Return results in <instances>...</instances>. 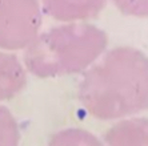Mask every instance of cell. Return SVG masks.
<instances>
[{
	"instance_id": "1",
	"label": "cell",
	"mask_w": 148,
	"mask_h": 146,
	"mask_svg": "<svg viewBox=\"0 0 148 146\" xmlns=\"http://www.w3.org/2000/svg\"><path fill=\"white\" fill-rule=\"evenodd\" d=\"M83 106L100 120H115L148 108V57L132 47L111 49L79 85Z\"/></svg>"
},
{
	"instance_id": "2",
	"label": "cell",
	"mask_w": 148,
	"mask_h": 146,
	"mask_svg": "<svg viewBox=\"0 0 148 146\" xmlns=\"http://www.w3.org/2000/svg\"><path fill=\"white\" fill-rule=\"evenodd\" d=\"M107 35L91 24H67L36 36L24 52L28 71L39 77L80 72L107 47Z\"/></svg>"
},
{
	"instance_id": "3",
	"label": "cell",
	"mask_w": 148,
	"mask_h": 146,
	"mask_svg": "<svg viewBox=\"0 0 148 146\" xmlns=\"http://www.w3.org/2000/svg\"><path fill=\"white\" fill-rule=\"evenodd\" d=\"M40 24L41 10L36 1H0V48L28 47Z\"/></svg>"
},
{
	"instance_id": "4",
	"label": "cell",
	"mask_w": 148,
	"mask_h": 146,
	"mask_svg": "<svg viewBox=\"0 0 148 146\" xmlns=\"http://www.w3.org/2000/svg\"><path fill=\"white\" fill-rule=\"evenodd\" d=\"M106 141L108 146H148V120L130 118L115 124Z\"/></svg>"
},
{
	"instance_id": "5",
	"label": "cell",
	"mask_w": 148,
	"mask_h": 146,
	"mask_svg": "<svg viewBox=\"0 0 148 146\" xmlns=\"http://www.w3.org/2000/svg\"><path fill=\"white\" fill-rule=\"evenodd\" d=\"M27 82L25 71L15 54L0 52V100L14 97Z\"/></svg>"
},
{
	"instance_id": "6",
	"label": "cell",
	"mask_w": 148,
	"mask_h": 146,
	"mask_svg": "<svg viewBox=\"0 0 148 146\" xmlns=\"http://www.w3.org/2000/svg\"><path fill=\"white\" fill-rule=\"evenodd\" d=\"M103 1H48L45 11L62 20L92 17L103 8Z\"/></svg>"
},
{
	"instance_id": "7",
	"label": "cell",
	"mask_w": 148,
	"mask_h": 146,
	"mask_svg": "<svg viewBox=\"0 0 148 146\" xmlns=\"http://www.w3.org/2000/svg\"><path fill=\"white\" fill-rule=\"evenodd\" d=\"M48 146H104L99 138L84 129L69 128L60 130L51 138Z\"/></svg>"
},
{
	"instance_id": "8",
	"label": "cell",
	"mask_w": 148,
	"mask_h": 146,
	"mask_svg": "<svg viewBox=\"0 0 148 146\" xmlns=\"http://www.w3.org/2000/svg\"><path fill=\"white\" fill-rule=\"evenodd\" d=\"M19 126L14 114L0 105V146H19Z\"/></svg>"
},
{
	"instance_id": "9",
	"label": "cell",
	"mask_w": 148,
	"mask_h": 146,
	"mask_svg": "<svg viewBox=\"0 0 148 146\" xmlns=\"http://www.w3.org/2000/svg\"><path fill=\"white\" fill-rule=\"evenodd\" d=\"M125 12L134 15H148V1H119L116 3Z\"/></svg>"
}]
</instances>
